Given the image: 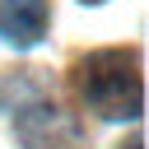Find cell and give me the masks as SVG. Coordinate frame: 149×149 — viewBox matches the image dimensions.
Listing matches in <instances>:
<instances>
[{
	"label": "cell",
	"instance_id": "6da1fadb",
	"mask_svg": "<svg viewBox=\"0 0 149 149\" xmlns=\"http://www.w3.org/2000/svg\"><path fill=\"white\" fill-rule=\"evenodd\" d=\"M79 93L84 102L107 121H130L144 107V79H140V51L107 47L79 61Z\"/></svg>",
	"mask_w": 149,
	"mask_h": 149
},
{
	"label": "cell",
	"instance_id": "7a4b0ae2",
	"mask_svg": "<svg viewBox=\"0 0 149 149\" xmlns=\"http://www.w3.org/2000/svg\"><path fill=\"white\" fill-rule=\"evenodd\" d=\"M23 149H79V130L61 107H28L19 116Z\"/></svg>",
	"mask_w": 149,
	"mask_h": 149
},
{
	"label": "cell",
	"instance_id": "3957f363",
	"mask_svg": "<svg viewBox=\"0 0 149 149\" xmlns=\"http://www.w3.org/2000/svg\"><path fill=\"white\" fill-rule=\"evenodd\" d=\"M47 19H51L47 0H0V33H5L14 47H33V42H42Z\"/></svg>",
	"mask_w": 149,
	"mask_h": 149
},
{
	"label": "cell",
	"instance_id": "277c9868",
	"mask_svg": "<svg viewBox=\"0 0 149 149\" xmlns=\"http://www.w3.org/2000/svg\"><path fill=\"white\" fill-rule=\"evenodd\" d=\"M84 5H98V0H84Z\"/></svg>",
	"mask_w": 149,
	"mask_h": 149
}]
</instances>
